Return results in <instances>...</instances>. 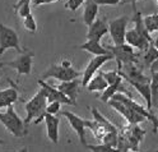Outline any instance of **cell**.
Listing matches in <instances>:
<instances>
[{"mask_svg":"<svg viewBox=\"0 0 158 152\" xmlns=\"http://www.w3.org/2000/svg\"><path fill=\"white\" fill-rule=\"evenodd\" d=\"M46 97L44 95V92L41 89L37 91V93L26 102V119H24V127L27 128L29 124L33 123L35 124H38L41 120H44V114L46 113Z\"/></svg>","mask_w":158,"mask_h":152,"instance_id":"6da1fadb","label":"cell"},{"mask_svg":"<svg viewBox=\"0 0 158 152\" xmlns=\"http://www.w3.org/2000/svg\"><path fill=\"white\" fill-rule=\"evenodd\" d=\"M0 121L9 133L17 138H21L27 133V128L24 127L23 120L17 114L13 105L5 107L4 113H0Z\"/></svg>","mask_w":158,"mask_h":152,"instance_id":"7a4b0ae2","label":"cell"},{"mask_svg":"<svg viewBox=\"0 0 158 152\" xmlns=\"http://www.w3.org/2000/svg\"><path fill=\"white\" fill-rule=\"evenodd\" d=\"M82 73L75 70L72 65V63L69 60H63L60 64H52L50 68H47V70L45 73H42V76L40 77L41 79H47V78H55L57 80H72L74 78L81 77Z\"/></svg>","mask_w":158,"mask_h":152,"instance_id":"3957f363","label":"cell"},{"mask_svg":"<svg viewBox=\"0 0 158 152\" xmlns=\"http://www.w3.org/2000/svg\"><path fill=\"white\" fill-rule=\"evenodd\" d=\"M9 49H14L17 53H21V54L27 50L21 46L19 36L13 28L0 23V56Z\"/></svg>","mask_w":158,"mask_h":152,"instance_id":"277c9868","label":"cell"},{"mask_svg":"<svg viewBox=\"0 0 158 152\" xmlns=\"http://www.w3.org/2000/svg\"><path fill=\"white\" fill-rule=\"evenodd\" d=\"M105 47L112 54V56L117 62V68H120L123 64L136 63L138 64V54L134 53V47L130 45H126L125 42L121 45H105Z\"/></svg>","mask_w":158,"mask_h":152,"instance_id":"5b68a950","label":"cell"},{"mask_svg":"<svg viewBox=\"0 0 158 152\" xmlns=\"http://www.w3.org/2000/svg\"><path fill=\"white\" fill-rule=\"evenodd\" d=\"M111 98H114V100H118L120 102H123L126 107H129V109H131V110H134V111H136V113H139V114H142L145 119H149L152 123H153V127H154V133H157V116L152 113V111H149V110H147V107H143L142 105H139V104H136L135 101L131 98V97H129V96H126L125 93H123V92H116Z\"/></svg>","mask_w":158,"mask_h":152,"instance_id":"8992f818","label":"cell"},{"mask_svg":"<svg viewBox=\"0 0 158 152\" xmlns=\"http://www.w3.org/2000/svg\"><path fill=\"white\" fill-rule=\"evenodd\" d=\"M127 23H129V18L126 15H121L108 22V32L111 35L114 45H121L125 42V32Z\"/></svg>","mask_w":158,"mask_h":152,"instance_id":"52a82bcc","label":"cell"},{"mask_svg":"<svg viewBox=\"0 0 158 152\" xmlns=\"http://www.w3.org/2000/svg\"><path fill=\"white\" fill-rule=\"evenodd\" d=\"M33 56L35 53L33 51H29V50H26V51L17 58L13 62H8L4 63L5 67H10L13 69L17 70V74L18 76H29L32 73V62H33Z\"/></svg>","mask_w":158,"mask_h":152,"instance_id":"ba28073f","label":"cell"},{"mask_svg":"<svg viewBox=\"0 0 158 152\" xmlns=\"http://www.w3.org/2000/svg\"><path fill=\"white\" fill-rule=\"evenodd\" d=\"M38 85H40V89L44 92L45 97H46V101L50 102V101H59L60 104H65V105H73L75 106L77 102L73 100H70L69 97H66L63 92H60L56 87H52L51 85L46 83L44 79H38L37 80Z\"/></svg>","mask_w":158,"mask_h":152,"instance_id":"9c48e42d","label":"cell"},{"mask_svg":"<svg viewBox=\"0 0 158 152\" xmlns=\"http://www.w3.org/2000/svg\"><path fill=\"white\" fill-rule=\"evenodd\" d=\"M111 59H114V56H112L111 53H110V54H106V55H94V58L91 59V62L88 63L87 68L84 69V72H83V74H82V78H83V79L81 80L82 87L84 88L85 85L88 83V80H89V79L96 74L97 70L100 69L105 63H107L108 60H111Z\"/></svg>","mask_w":158,"mask_h":152,"instance_id":"30bf717a","label":"cell"},{"mask_svg":"<svg viewBox=\"0 0 158 152\" xmlns=\"http://www.w3.org/2000/svg\"><path fill=\"white\" fill-rule=\"evenodd\" d=\"M108 102V105L110 106H112L118 114H121L127 121H129L130 124H133V125H136V124H139V123H142V121H144L145 120V118L142 115V114H139V113H136V111H134V110H131V109H129V107H126L123 102H120L118 100H114V98H110L107 101Z\"/></svg>","mask_w":158,"mask_h":152,"instance_id":"8fae6325","label":"cell"},{"mask_svg":"<svg viewBox=\"0 0 158 152\" xmlns=\"http://www.w3.org/2000/svg\"><path fill=\"white\" fill-rule=\"evenodd\" d=\"M64 118H66L69 125L72 127V129L75 132L79 137V141L83 146H85V125H84V119L81 116H78L77 114L72 113V111H61L60 113Z\"/></svg>","mask_w":158,"mask_h":152,"instance_id":"7c38bea8","label":"cell"},{"mask_svg":"<svg viewBox=\"0 0 158 152\" xmlns=\"http://www.w3.org/2000/svg\"><path fill=\"white\" fill-rule=\"evenodd\" d=\"M108 33V26L106 23V19H94V21L88 26L87 40H97L101 41V38Z\"/></svg>","mask_w":158,"mask_h":152,"instance_id":"4fadbf2b","label":"cell"},{"mask_svg":"<svg viewBox=\"0 0 158 152\" xmlns=\"http://www.w3.org/2000/svg\"><path fill=\"white\" fill-rule=\"evenodd\" d=\"M60 92H63L66 97H69L70 100L75 101L77 102V97L81 92V87H82V83L81 80L78 78H74L72 80H65V82H61L60 85L55 86Z\"/></svg>","mask_w":158,"mask_h":152,"instance_id":"5bb4252c","label":"cell"},{"mask_svg":"<svg viewBox=\"0 0 158 152\" xmlns=\"http://www.w3.org/2000/svg\"><path fill=\"white\" fill-rule=\"evenodd\" d=\"M44 120L46 123V132H47V138L50 139L52 143L59 142V125H60V119L55 116L54 114H44Z\"/></svg>","mask_w":158,"mask_h":152,"instance_id":"9a60e30c","label":"cell"},{"mask_svg":"<svg viewBox=\"0 0 158 152\" xmlns=\"http://www.w3.org/2000/svg\"><path fill=\"white\" fill-rule=\"evenodd\" d=\"M125 42H126L127 45L133 46V47L139 49L140 51H144V50L151 45V42L148 41L145 37H143L139 32L136 31L135 28L129 29V31L125 32Z\"/></svg>","mask_w":158,"mask_h":152,"instance_id":"2e32d148","label":"cell"},{"mask_svg":"<svg viewBox=\"0 0 158 152\" xmlns=\"http://www.w3.org/2000/svg\"><path fill=\"white\" fill-rule=\"evenodd\" d=\"M116 92H123V93H125L126 96L131 97L130 92H129V91H127V89L123 86V77H120L117 80H115L114 83L108 85V86L102 91V95H101L100 100H102L103 102H107V101L110 100V98H111Z\"/></svg>","mask_w":158,"mask_h":152,"instance_id":"e0dca14e","label":"cell"},{"mask_svg":"<svg viewBox=\"0 0 158 152\" xmlns=\"http://www.w3.org/2000/svg\"><path fill=\"white\" fill-rule=\"evenodd\" d=\"M19 100V93L14 87L0 89V109H5Z\"/></svg>","mask_w":158,"mask_h":152,"instance_id":"ac0fdd59","label":"cell"},{"mask_svg":"<svg viewBox=\"0 0 158 152\" xmlns=\"http://www.w3.org/2000/svg\"><path fill=\"white\" fill-rule=\"evenodd\" d=\"M77 47L81 49V50H85V51H88L92 55H106V54H110V51H108V50L103 45H101V41H97V40H87V42L79 45Z\"/></svg>","mask_w":158,"mask_h":152,"instance_id":"d6986e66","label":"cell"},{"mask_svg":"<svg viewBox=\"0 0 158 152\" xmlns=\"http://www.w3.org/2000/svg\"><path fill=\"white\" fill-rule=\"evenodd\" d=\"M84 11H83V22L84 24L89 26L98 14V5L94 0H84Z\"/></svg>","mask_w":158,"mask_h":152,"instance_id":"ffe728a7","label":"cell"},{"mask_svg":"<svg viewBox=\"0 0 158 152\" xmlns=\"http://www.w3.org/2000/svg\"><path fill=\"white\" fill-rule=\"evenodd\" d=\"M130 85L143 96L147 104V110L152 111V93H151V82H130Z\"/></svg>","mask_w":158,"mask_h":152,"instance_id":"44dd1931","label":"cell"},{"mask_svg":"<svg viewBox=\"0 0 158 152\" xmlns=\"http://www.w3.org/2000/svg\"><path fill=\"white\" fill-rule=\"evenodd\" d=\"M133 9H134V18H133V22H134V28L136 29L138 32H139L143 37H145L148 41H149L151 44L156 45V41L151 37V33L147 32V29L144 28V24H143V17H142V13L138 11V9L135 8V3H133Z\"/></svg>","mask_w":158,"mask_h":152,"instance_id":"7402d4cb","label":"cell"},{"mask_svg":"<svg viewBox=\"0 0 158 152\" xmlns=\"http://www.w3.org/2000/svg\"><path fill=\"white\" fill-rule=\"evenodd\" d=\"M97 74H94L89 80H88V83L85 85L84 88H87L89 92H102V91L108 86V83L106 82V79L98 73L96 72Z\"/></svg>","mask_w":158,"mask_h":152,"instance_id":"603a6c76","label":"cell"},{"mask_svg":"<svg viewBox=\"0 0 158 152\" xmlns=\"http://www.w3.org/2000/svg\"><path fill=\"white\" fill-rule=\"evenodd\" d=\"M157 58H158V50H157V45L151 44L145 50H144V54H143V63L147 67H151L152 64H154L157 62Z\"/></svg>","mask_w":158,"mask_h":152,"instance_id":"cb8c5ba5","label":"cell"},{"mask_svg":"<svg viewBox=\"0 0 158 152\" xmlns=\"http://www.w3.org/2000/svg\"><path fill=\"white\" fill-rule=\"evenodd\" d=\"M84 125H85V128H89L92 130L94 138H97V139H102V137L107 132L106 128L94 119L93 120H84Z\"/></svg>","mask_w":158,"mask_h":152,"instance_id":"d4e9b609","label":"cell"},{"mask_svg":"<svg viewBox=\"0 0 158 152\" xmlns=\"http://www.w3.org/2000/svg\"><path fill=\"white\" fill-rule=\"evenodd\" d=\"M143 24H144V28L147 29L148 33L157 32L158 31V15H157V13L144 15L143 17Z\"/></svg>","mask_w":158,"mask_h":152,"instance_id":"484cf974","label":"cell"},{"mask_svg":"<svg viewBox=\"0 0 158 152\" xmlns=\"http://www.w3.org/2000/svg\"><path fill=\"white\" fill-rule=\"evenodd\" d=\"M91 111H92V115H93V119L94 120H97L100 124H102L105 128H106V130L107 132H117V129H116V127L112 124V123H110L100 111H98L96 107H91Z\"/></svg>","mask_w":158,"mask_h":152,"instance_id":"4316f807","label":"cell"},{"mask_svg":"<svg viewBox=\"0 0 158 152\" xmlns=\"http://www.w3.org/2000/svg\"><path fill=\"white\" fill-rule=\"evenodd\" d=\"M153 77L151 79V93H152V106L157 109L158 105V73L157 69H154V72L152 70Z\"/></svg>","mask_w":158,"mask_h":152,"instance_id":"83f0119b","label":"cell"},{"mask_svg":"<svg viewBox=\"0 0 158 152\" xmlns=\"http://www.w3.org/2000/svg\"><path fill=\"white\" fill-rule=\"evenodd\" d=\"M23 26L27 31L31 33H35L37 31V23H36V19H35L32 12L28 13L26 17H23Z\"/></svg>","mask_w":158,"mask_h":152,"instance_id":"f1b7e54d","label":"cell"},{"mask_svg":"<svg viewBox=\"0 0 158 152\" xmlns=\"http://www.w3.org/2000/svg\"><path fill=\"white\" fill-rule=\"evenodd\" d=\"M97 72L100 73V74L106 79V82H107L108 85L114 83L115 80H117L118 78L121 77L120 74H118V72H116V70H110V72H105V70H100V69H98Z\"/></svg>","mask_w":158,"mask_h":152,"instance_id":"f546056e","label":"cell"},{"mask_svg":"<svg viewBox=\"0 0 158 152\" xmlns=\"http://www.w3.org/2000/svg\"><path fill=\"white\" fill-rule=\"evenodd\" d=\"M85 147H88L91 151L93 152H114V151H117V148L115 147H111V146H108V145H85Z\"/></svg>","mask_w":158,"mask_h":152,"instance_id":"4dcf8cb0","label":"cell"},{"mask_svg":"<svg viewBox=\"0 0 158 152\" xmlns=\"http://www.w3.org/2000/svg\"><path fill=\"white\" fill-rule=\"evenodd\" d=\"M60 107H61V104L59 102V101H50V102L46 104V113L48 114H57L60 113Z\"/></svg>","mask_w":158,"mask_h":152,"instance_id":"1f68e13d","label":"cell"},{"mask_svg":"<svg viewBox=\"0 0 158 152\" xmlns=\"http://www.w3.org/2000/svg\"><path fill=\"white\" fill-rule=\"evenodd\" d=\"M83 3H84V0H68L64 7H65V9H69V11H72V12H75L83 5Z\"/></svg>","mask_w":158,"mask_h":152,"instance_id":"d6a6232c","label":"cell"},{"mask_svg":"<svg viewBox=\"0 0 158 152\" xmlns=\"http://www.w3.org/2000/svg\"><path fill=\"white\" fill-rule=\"evenodd\" d=\"M15 12L18 13V15L21 17V18L26 17L28 13H31V3H26V4H22L21 7H19V8L17 9Z\"/></svg>","mask_w":158,"mask_h":152,"instance_id":"836d02e7","label":"cell"},{"mask_svg":"<svg viewBox=\"0 0 158 152\" xmlns=\"http://www.w3.org/2000/svg\"><path fill=\"white\" fill-rule=\"evenodd\" d=\"M94 2L98 5H111V7H115V5L120 4L121 0H94Z\"/></svg>","mask_w":158,"mask_h":152,"instance_id":"e575fe53","label":"cell"},{"mask_svg":"<svg viewBox=\"0 0 158 152\" xmlns=\"http://www.w3.org/2000/svg\"><path fill=\"white\" fill-rule=\"evenodd\" d=\"M32 2H33V7H40V5H44V4L55 3L57 0H32Z\"/></svg>","mask_w":158,"mask_h":152,"instance_id":"d590c367","label":"cell"},{"mask_svg":"<svg viewBox=\"0 0 158 152\" xmlns=\"http://www.w3.org/2000/svg\"><path fill=\"white\" fill-rule=\"evenodd\" d=\"M32 2V0H18V2L13 5V9H14V11H17V9L19 8V7H21L22 4H26V3H31Z\"/></svg>","mask_w":158,"mask_h":152,"instance_id":"8d00e7d4","label":"cell"},{"mask_svg":"<svg viewBox=\"0 0 158 152\" xmlns=\"http://www.w3.org/2000/svg\"><path fill=\"white\" fill-rule=\"evenodd\" d=\"M138 0H121L120 4H127V3H136Z\"/></svg>","mask_w":158,"mask_h":152,"instance_id":"74e56055","label":"cell"},{"mask_svg":"<svg viewBox=\"0 0 158 152\" xmlns=\"http://www.w3.org/2000/svg\"><path fill=\"white\" fill-rule=\"evenodd\" d=\"M3 143H4V141H3L2 138H0V145H3Z\"/></svg>","mask_w":158,"mask_h":152,"instance_id":"f35d334b","label":"cell"},{"mask_svg":"<svg viewBox=\"0 0 158 152\" xmlns=\"http://www.w3.org/2000/svg\"><path fill=\"white\" fill-rule=\"evenodd\" d=\"M2 67H5V64L4 63H0V68H2Z\"/></svg>","mask_w":158,"mask_h":152,"instance_id":"ab89813d","label":"cell"}]
</instances>
